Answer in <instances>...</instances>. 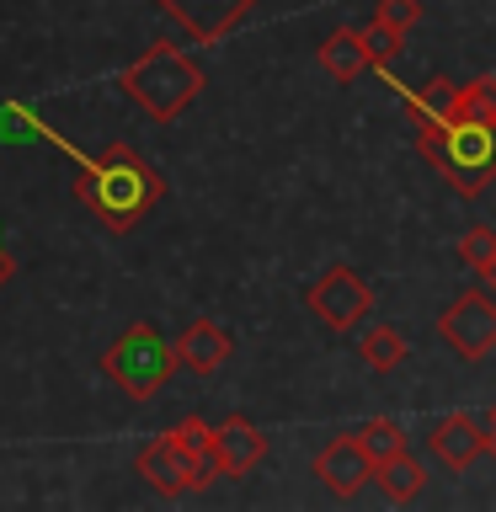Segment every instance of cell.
I'll use <instances>...</instances> for the list:
<instances>
[{"label":"cell","mask_w":496,"mask_h":512,"mask_svg":"<svg viewBox=\"0 0 496 512\" xmlns=\"http://www.w3.org/2000/svg\"><path fill=\"white\" fill-rule=\"evenodd\" d=\"M448 80H432L427 91L406 96V112L416 123V150L432 171L443 176L459 198H475L496 182V123L459 118L448 112Z\"/></svg>","instance_id":"obj_1"},{"label":"cell","mask_w":496,"mask_h":512,"mask_svg":"<svg viewBox=\"0 0 496 512\" xmlns=\"http://www.w3.org/2000/svg\"><path fill=\"white\" fill-rule=\"evenodd\" d=\"M166 198V176L128 144H107L75 171V203L102 224L107 235H128Z\"/></svg>","instance_id":"obj_2"},{"label":"cell","mask_w":496,"mask_h":512,"mask_svg":"<svg viewBox=\"0 0 496 512\" xmlns=\"http://www.w3.org/2000/svg\"><path fill=\"white\" fill-rule=\"evenodd\" d=\"M123 96L134 102L144 118L155 123H176L182 112L203 96V64L176 43H155L123 70Z\"/></svg>","instance_id":"obj_3"},{"label":"cell","mask_w":496,"mask_h":512,"mask_svg":"<svg viewBox=\"0 0 496 512\" xmlns=\"http://www.w3.org/2000/svg\"><path fill=\"white\" fill-rule=\"evenodd\" d=\"M203 427L198 416H187L182 427L160 432L139 448V475L150 480L160 496H187V491H203L214 486V464H208V448H203Z\"/></svg>","instance_id":"obj_4"},{"label":"cell","mask_w":496,"mask_h":512,"mask_svg":"<svg viewBox=\"0 0 496 512\" xmlns=\"http://www.w3.org/2000/svg\"><path fill=\"white\" fill-rule=\"evenodd\" d=\"M102 374L118 384L128 400H155L166 390V379L176 374V352H171L166 336H160L155 320H139V326H128L118 342L102 352Z\"/></svg>","instance_id":"obj_5"},{"label":"cell","mask_w":496,"mask_h":512,"mask_svg":"<svg viewBox=\"0 0 496 512\" xmlns=\"http://www.w3.org/2000/svg\"><path fill=\"white\" fill-rule=\"evenodd\" d=\"M443 347H454V358L480 363L496 352V294L491 288H464L454 304H443L438 315Z\"/></svg>","instance_id":"obj_6"},{"label":"cell","mask_w":496,"mask_h":512,"mask_svg":"<svg viewBox=\"0 0 496 512\" xmlns=\"http://www.w3.org/2000/svg\"><path fill=\"white\" fill-rule=\"evenodd\" d=\"M304 304H310V315L320 320V326L331 331H352L358 320L374 315V288H368L358 272H352L347 262H331L320 278L304 288Z\"/></svg>","instance_id":"obj_7"},{"label":"cell","mask_w":496,"mask_h":512,"mask_svg":"<svg viewBox=\"0 0 496 512\" xmlns=\"http://www.w3.org/2000/svg\"><path fill=\"white\" fill-rule=\"evenodd\" d=\"M203 448H208V464H214V475H251L256 464L267 454V438L256 432V422L246 416H224L219 427H203Z\"/></svg>","instance_id":"obj_8"},{"label":"cell","mask_w":496,"mask_h":512,"mask_svg":"<svg viewBox=\"0 0 496 512\" xmlns=\"http://www.w3.org/2000/svg\"><path fill=\"white\" fill-rule=\"evenodd\" d=\"M155 6L166 11L171 22L187 32V38L219 43V38H230V32L246 22L256 0H155Z\"/></svg>","instance_id":"obj_9"},{"label":"cell","mask_w":496,"mask_h":512,"mask_svg":"<svg viewBox=\"0 0 496 512\" xmlns=\"http://www.w3.org/2000/svg\"><path fill=\"white\" fill-rule=\"evenodd\" d=\"M480 454H486V422L480 416L454 411L427 427V459L443 464V470H470Z\"/></svg>","instance_id":"obj_10"},{"label":"cell","mask_w":496,"mask_h":512,"mask_svg":"<svg viewBox=\"0 0 496 512\" xmlns=\"http://www.w3.org/2000/svg\"><path fill=\"white\" fill-rule=\"evenodd\" d=\"M315 475H320V486H326L331 496L352 502V496L368 486L374 464H368V454L358 448V438H352V432H342V438H331V443L315 454Z\"/></svg>","instance_id":"obj_11"},{"label":"cell","mask_w":496,"mask_h":512,"mask_svg":"<svg viewBox=\"0 0 496 512\" xmlns=\"http://www.w3.org/2000/svg\"><path fill=\"white\" fill-rule=\"evenodd\" d=\"M171 352H176V363H182L187 374H219V368L230 363L235 342H230V331H224L219 320H192V326L171 342Z\"/></svg>","instance_id":"obj_12"},{"label":"cell","mask_w":496,"mask_h":512,"mask_svg":"<svg viewBox=\"0 0 496 512\" xmlns=\"http://www.w3.org/2000/svg\"><path fill=\"white\" fill-rule=\"evenodd\" d=\"M315 59H320V70H326L331 80H342V86H352V80L368 70L363 43H358V27H336L331 38L315 48Z\"/></svg>","instance_id":"obj_13"},{"label":"cell","mask_w":496,"mask_h":512,"mask_svg":"<svg viewBox=\"0 0 496 512\" xmlns=\"http://www.w3.org/2000/svg\"><path fill=\"white\" fill-rule=\"evenodd\" d=\"M374 475H379V486H384V496H390V502H416V496H422V486H427V464L416 459L411 448H400V454L379 459Z\"/></svg>","instance_id":"obj_14"},{"label":"cell","mask_w":496,"mask_h":512,"mask_svg":"<svg viewBox=\"0 0 496 512\" xmlns=\"http://www.w3.org/2000/svg\"><path fill=\"white\" fill-rule=\"evenodd\" d=\"M358 352H363V363H368V368H379V374H390V368H400V363H406L411 342H406V331H400V326H374V331H363Z\"/></svg>","instance_id":"obj_15"},{"label":"cell","mask_w":496,"mask_h":512,"mask_svg":"<svg viewBox=\"0 0 496 512\" xmlns=\"http://www.w3.org/2000/svg\"><path fill=\"white\" fill-rule=\"evenodd\" d=\"M352 438H358V448L368 454V464H379V459H390V454H400V448H406V432H400V422H390V416L363 422Z\"/></svg>","instance_id":"obj_16"},{"label":"cell","mask_w":496,"mask_h":512,"mask_svg":"<svg viewBox=\"0 0 496 512\" xmlns=\"http://www.w3.org/2000/svg\"><path fill=\"white\" fill-rule=\"evenodd\" d=\"M448 112L496 123V80L480 75V80H470V86H454V91H448Z\"/></svg>","instance_id":"obj_17"},{"label":"cell","mask_w":496,"mask_h":512,"mask_svg":"<svg viewBox=\"0 0 496 512\" xmlns=\"http://www.w3.org/2000/svg\"><path fill=\"white\" fill-rule=\"evenodd\" d=\"M358 43H363V59H368V64H395L400 43H406V32H395V27H384V22H368V27L358 32Z\"/></svg>","instance_id":"obj_18"},{"label":"cell","mask_w":496,"mask_h":512,"mask_svg":"<svg viewBox=\"0 0 496 512\" xmlns=\"http://www.w3.org/2000/svg\"><path fill=\"white\" fill-rule=\"evenodd\" d=\"M491 256H496V230H491V224H470L464 240H459V262L470 267V272H480Z\"/></svg>","instance_id":"obj_19"},{"label":"cell","mask_w":496,"mask_h":512,"mask_svg":"<svg viewBox=\"0 0 496 512\" xmlns=\"http://www.w3.org/2000/svg\"><path fill=\"white\" fill-rule=\"evenodd\" d=\"M374 22H384V27H395V32H411L416 22H422V0H379Z\"/></svg>","instance_id":"obj_20"},{"label":"cell","mask_w":496,"mask_h":512,"mask_svg":"<svg viewBox=\"0 0 496 512\" xmlns=\"http://www.w3.org/2000/svg\"><path fill=\"white\" fill-rule=\"evenodd\" d=\"M11 272H16V256H11L6 246H0V288H6V283H11Z\"/></svg>","instance_id":"obj_21"},{"label":"cell","mask_w":496,"mask_h":512,"mask_svg":"<svg viewBox=\"0 0 496 512\" xmlns=\"http://www.w3.org/2000/svg\"><path fill=\"white\" fill-rule=\"evenodd\" d=\"M475 278H480V288H491V294H496V256H491V262L475 272Z\"/></svg>","instance_id":"obj_22"},{"label":"cell","mask_w":496,"mask_h":512,"mask_svg":"<svg viewBox=\"0 0 496 512\" xmlns=\"http://www.w3.org/2000/svg\"><path fill=\"white\" fill-rule=\"evenodd\" d=\"M486 454L496 459V422H486Z\"/></svg>","instance_id":"obj_23"}]
</instances>
